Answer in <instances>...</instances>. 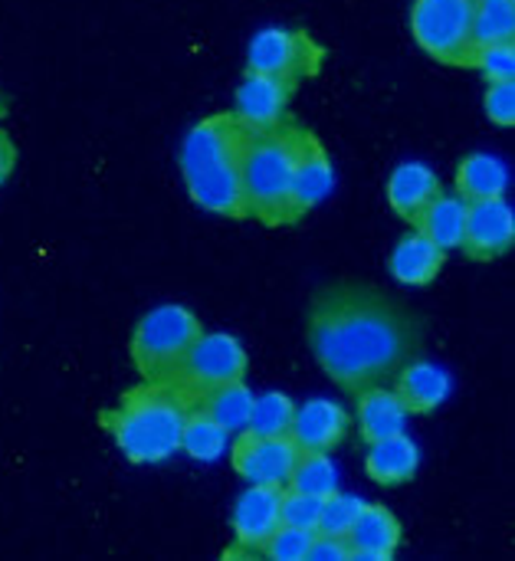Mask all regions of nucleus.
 <instances>
[{"instance_id":"1","label":"nucleus","mask_w":515,"mask_h":561,"mask_svg":"<svg viewBox=\"0 0 515 561\" xmlns=\"http://www.w3.org/2000/svg\"><path fill=\"white\" fill-rule=\"evenodd\" d=\"M309 348L348 394L391 385L421 355V322L368 283H335L312 296Z\"/></svg>"},{"instance_id":"2","label":"nucleus","mask_w":515,"mask_h":561,"mask_svg":"<svg viewBox=\"0 0 515 561\" xmlns=\"http://www.w3.org/2000/svg\"><path fill=\"white\" fill-rule=\"evenodd\" d=\"M253 128L233 112L201 118L181 145V174L197 207L220 217H247L243 210V161Z\"/></svg>"},{"instance_id":"3","label":"nucleus","mask_w":515,"mask_h":561,"mask_svg":"<svg viewBox=\"0 0 515 561\" xmlns=\"http://www.w3.org/2000/svg\"><path fill=\"white\" fill-rule=\"evenodd\" d=\"M187 411V398L171 381H141L112 411H102V427L125 460L151 467L181 450Z\"/></svg>"},{"instance_id":"4","label":"nucleus","mask_w":515,"mask_h":561,"mask_svg":"<svg viewBox=\"0 0 515 561\" xmlns=\"http://www.w3.org/2000/svg\"><path fill=\"white\" fill-rule=\"evenodd\" d=\"M309 128L283 122L253 131L243 161V210L266 227H286L302 220L296 201V171Z\"/></svg>"},{"instance_id":"5","label":"nucleus","mask_w":515,"mask_h":561,"mask_svg":"<svg viewBox=\"0 0 515 561\" xmlns=\"http://www.w3.org/2000/svg\"><path fill=\"white\" fill-rule=\"evenodd\" d=\"M201 332V319L184 306H158L141 316L131 335V362L141 381H171Z\"/></svg>"},{"instance_id":"6","label":"nucleus","mask_w":515,"mask_h":561,"mask_svg":"<svg viewBox=\"0 0 515 561\" xmlns=\"http://www.w3.org/2000/svg\"><path fill=\"white\" fill-rule=\"evenodd\" d=\"M477 0H414L411 33L417 46L447 66H470Z\"/></svg>"},{"instance_id":"7","label":"nucleus","mask_w":515,"mask_h":561,"mask_svg":"<svg viewBox=\"0 0 515 561\" xmlns=\"http://www.w3.org/2000/svg\"><path fill=\"white\" fill-rule=\"evenodd\" d=\"M247 365H250V358H247V348L240 345V339H233L227 332H201V339L187 352V358L178 368V375L171 378V385L194 408L207 391L224 388L230 381H243Z\"/></svg>"},{"instance_id":"8","label":"nucleus","mask_w":515,"mask_h":561,"mask_svg":"<svg viewBox=\"0 0 515 561\" xmlns=\"http://www.w3.org/2000/svg\"><path fill=\"white\" fill-rule=\"evenodd\" d=\"M322 62H325V46L316 43L306 30L270 26V30H260L247 49V72L283 79L293 89L319 76Z\"/></svg>"},{"instance_id":"9","label":"nucleus","mask_w":515,"mask_h":561,"mask_svg":"<svg viewBox=\"0 0 515 561\" xmlns=\"http://www.w3.org/2000/svg\"><path fill=\"white\" fill-rule=\"evenodd\" d=\"M299 447L289 434H250L240 431L237 444L230 450V463L233 470L247 480V483H270V486H286L289 473L296 467Z\"/></svg>"},{"instance_id":"10","label":"nucleus","mask_w":515,"mask_h":561,"mask_svg":"<svg viewBox=\"0 0 515 561\" xmlns=\"http://www.w3.org/2000/svg\"><path fill=\"white\" fill-rule=\"evenodd\" d=\"M515 243V214L506 197H487L467 204V224H464V240L460 250L477 260L490 263L500 260L513 250Z\"/></svg>"},{"instance_id":"11","label":"nucleus","mask_w":515,"mask_h":561,"mask_svg":"<svg viewBox=\"0 0 515 561\" xmlns=\"http://www.w3.org/2000/svg\"><path fill=\"white\" fill-rule=\"evenodd\" d=\"M279 503H283V486L250 483V490L233 506V539H237L233 546L243 549L247 556L263 552L270 536L283 526Z\"/></svg>"},{"instance_id":"12","label":"nucleus","mask_w":515,"mask_h":561,"mask_svg":"<svg viewBox=\"0 0 515 561\" xmlns=\"http://www.w3.org/2000/svg\"><path fill=\"white\" fill-rule=\"evenodd\" d=\"M293 85L283 82V79H273V76H263V72H247L240 89H237V108L233 115L253 128V131H263V128H273V125H283L286 122V112H289V99H293Z\"/></svg>"},{"instance_id":"13","label":"nucleus","mask_w":515,"mask_h":561,"mask_svg":"<svg viewBox=\"0 0 515 561\" xmlns=\"http://www.w3.org/2000/svg\"><path fill=\"white\" fill-rule=\"evenodd\" d=\"M352 427V414L339 404V401H309L302 408H296L289 437L296 440L299 450H332L345 440Z\"/></svg>"},{"instance_id":"14","label":"nucleus","mask_w":515,"mask_h":561,"mask_svg":"<svg viewBox=\"0 0 515 561\" xmlns=\"http://www.w3.org/2000/svg\"><path fill=\"white\" fill-rule=\"evenodd\" d=\"M391 385H394L391 391L398 394V401L404 404L408 414H431V411H437L450 398V388H454L450 375L440 365H434V362H421V355L411 358L394 375Z\"/></svg>"},{"instance_id":"15","label":"nucleus","mask_w":515,"mask_h":561,"mask_svg":"<svg viewBox=\"0 0 515 561\" xmlns=\"http://www.w3.org/2000/svg\"><path fill=\"white\" fill-rule=\"evenodd\" d=\"M348 539V549H352V559L358 561H391L401 539H404V529L398 523V516L385 506H368L358 513L352 533L345 536Z\"/></svg>"},{"instance_id":"16","label":"nucleus","mask_w":515,"mask_h":561,"mask_svg":"<svg viewBox=\"0 0 515 561\" xmlns=\"http://www.w3.org/2000/svg\"><path fill=\"white\" fill-rule=\"evenodd\" d=\"M437 194H440V178L427 164L408 161L394 168V174L388 178V204L411 227H417V220L424 217V210Z\"/></svg>"},{"instance_id":"17","label":"nucleus","mask_w":515,"mask_h":561,"mask_svg":"<svg viewBox=\"0 0 515 561\" xmlns=\"http://www.w3.org/2000/svg\"><path fill=\"white\" fill-rule=\"evenodd\" d=\"M355 398H358L355 424H358V434H362L365 444H375V440H385V437H394V434L404 431L411 414L404 411V404L398 401V394L388 385L365 388Z\"/></svg>"},{"instance_id":"18","label":"nucleus","mask_w":515,"mask_h":561,"mask_svg":"<svg viewBox=\"0 0 515 561\" xmlns=\"http://www.w3.org/2000/svg\"><path fill=\"white\" fill-rule=\"evenodd\" d=\"M417 467H421V450L404 431L368 444L365 470L378 486H401V483L414 480Z\"/></svg>"},{"instance_id":"19","label":"nucleus","mask_w":515,"mask_h":561,"mask_svg":"<svg viewBox=\"0 0 515 561\" xmlns=\"http://www.w3.org/2000/svg\"><path fill=\"white\" fill-rule=\"evenodd\" d=\"M444 256L447 253L437 243H431L421 230H414L398 240L388 266L401 286H431L437 279V273L444 270Z\"/></svg>"},{"instance_id":"20","label":"nucleus","mask_w":515,"mask_h":561,"mask_svg":"<svg viewBox=\"0 0 515 561\" xmlns=\"http://www.w3.org/2000/svg\"><path fill=\"white\" fill-rule=\"evenodd\" d=\"M332 184H335L332 161H329V154H325L322 141L309 131V135H306V141H302L299 171H296V201H299L302 217L329 197Z\"/></svg>"},{"instance_id":"21","label":"nucleus","mask_w":515,"mask_h":561,"mask_svg":"<svg viewBox=\"0 0 515 561\" xmlns=\"http://www.w3.org/2000/svg\"><path fill=\"white\" fill-rule=\"evenodd\" d=\"M510 187V171L496 154H467L457 164V194L473 204V201H487V197H506Z\"/></svg>"},{"instance_id":"22","label":"nucleus","mask_w":515,"mask_h":561,"mask_svg":"<svg viewBox=\"0 0 515 561\" xmlns=\"http://www.w3.org/2000/svg\"><path fill=\"white\" fill-rule=\"evenodd\" d=\"M464 224H467V201H464L460 194L440 191V194L431 201V207L424 210V217L417 220L414 230H421L431 243H437V247L447 253V250H460Z\"/></svg>"},{"instance_id":"23","label":"nucleus","mask_w":515,"mask_h":561,"mask_svg":"<svg viewBox=\"0 0 515 561\" xmlns=\"http://www.w3.org/2000/svg\"><path fill=\"white\" fill-rule=\"evenodd\" d=\"M194 408H201L207 417H214L227 434H240L253 411V391L243 381H230L224 388L207 391Z\"/></svg>"},{"instance_id":"24","label":"nucleus","mask_w":515,"mask_h":561,"mask_svg":"<svg viewBox=\"0 0 515 561\" xmlns=\"http://www.w3.org/2000/svg\"><path fill=\"white\" fill-rule=\"evenodd\" d=\"M286 490H296V493H309V496L325 500L329 493L339 490V470H335V463L329 460L325 450H299Z\"/></svg>"},{"instance_id":"25","label":"nucleus","mask_w":515,"mask_h":561,"mask_svg":"<svg viewBox=\"0 0 515 561\" xmlns=\"http://www.w3.org/2000/svg\"><path fill=\"white\" fill-rule=\"evenodd\" d=\"M227 440H230V434L214 417H207L201 408H191L187 411L184 434H181V450L187 457H194L201 463H210L220 454H227Z\"/></svg>"},{"instance_id":"26","label":"nucleus","mask_w":515,"mask_h":561,"mask_svg":"<svg viewBox=\"0 0 515 561\" xmlns=\"http://www.w3.org/2000/svg\"><path fill=\"white\" fill-rule=\"evenodd\" d=\"M515 0H477L473 3V49L490 43H513Z\"/></svg>"},{"instance_id":"27","label":"nucleus","mask_w":515,"mask_h":561,"mask_svg":"<svg viewBox=\"0 0 515 561\" xmlns=\"http://www.w3.org/2000/svg\"><path fill=\"white\" fill-rule=\"evenodd\" d=\"M293 417H296V404H293L286 394L270 391V394H263V398H253V411H250V421H247L243 431H250V434H266V437H273V434H289Z\"/></svg>"},{"instance_id":"28","label":"nucleus","mask_w":515,"mask_h":561,"mask_svg":"<svg viewBox=\"0 0 515 561\" xmlns=\"http://www.w3.org/2000/svg\"><path fill=\"white\" fill-rule=\"evenodd\" d=\"M365 510V500H358V496H352V493H329L325 500H322V513H319V529L316 533H325V536H348L352 533V526H355V519H358V513Z\"/></svg>"},{"instance_id":"29","label":"nucleus","mask_w":515,"mask_h":561,"mask_svg":"<svg viewBox=\"0 0 515 561\" xmlns=\"http://www.w3.org/2000/svg\"><path fill=\"white\" fill-rule=\"evenodd\" d=\"M470 66H473L487 82H510V79H515V43L477 46L473 56H470Z\"/></svg>"},{"instance_id":"30","label":"nucleus","mask_w":515,"mask_h":561,"mask_svg":"<svg viewBox=\"0 0 515 561\" xmlns=\"http://www.w3.org/2000/svg\"><path fill=\"white\" fill-rule=\"evenodd\" d=\"M319 513H322V500L309 496V493H296L283 486V503H279V519L283 526H296V529H319Z\"/></svg>"},{"instance_id":"31","label":"nucleus","mask_w":515,"mask_h":561,"mask_svg":"<svg viewBox=\"0 0 515 561\" xmlns=\"http://www.w3.org/2000/svg\"><path fill=\"white\" fill-rule=\"evenodd\" d=\"M312 536L309 529H296V526H279L270 542L263 546V556L276 561H306L309 559V546H312Z\"/></svg>"},{"instance_id":"32","label":"nucleus","mask_w":515,"mask_h":561,"mask_svg":"<svg viewBox=\"0 0 515 561\" xmlns=\"http://www.w3.org/2000/svg\"><path fill=\"white\" fill-rule=\"evenodd\" d=\"M483 105H487L490 122H496L503 128L515 125V79H510V82H490Z\"/></svg>"},{"instance_id":"33","label":"nucleus","mask_w":515,"mask_h":561,"mask_svg":"<svg viewBox=\"0 0 515 561\" xmlns=\"http://www.w3.org/2000/svg\"><path fill=\"white\" fill-rule=\"evenodd\" d=\"M345 559H352L348 539H342V536H325V533H316V536H312L309 559L306 561H345Z\"/></svg>"},{"instance_id":"34","label":"nucleus","mask_w":515,"mask_h":561,"mask_svg":"<svg viewBox=\"0 0 515 561\" xmlns=\"http://www.w3.org/2000/svg\"><path fill=\"white\" fill-rule=\"evenodd\" d=\"M13 168H16V145H13V138L0 128V187L10 181Z\"/></svg>"},{"instance_id":"35","label":"nucleus","mask_w":515,"mask_h":561,"mask_svg":"<svg viewBox=\"0 0 515 561\" xmlns=\"http://www.w3.org/2000/svg\"><path fill=\"white\" fill-rule=\"evenodd\" d=\"M7 115V99H3V92H0V118Z\"/></svg>"}]
</instances>
